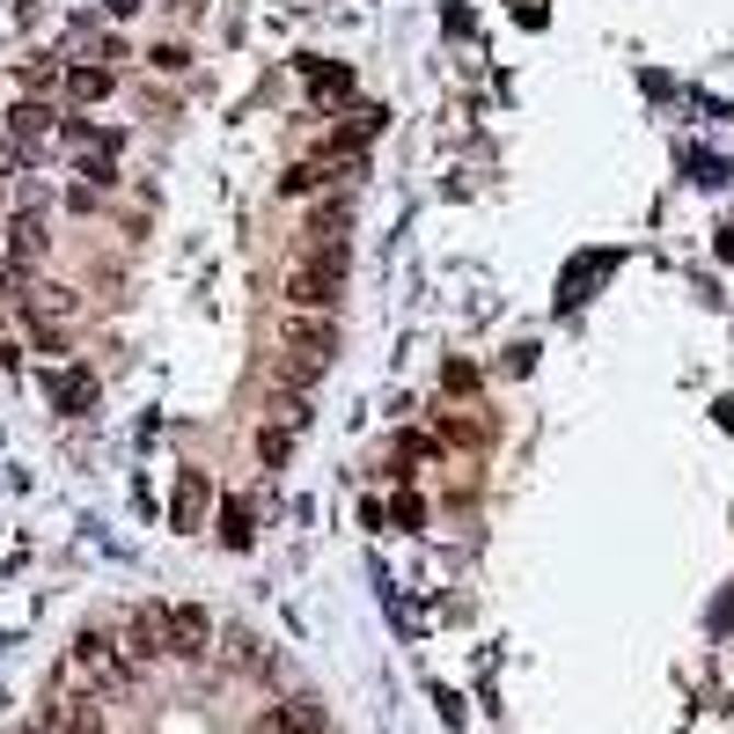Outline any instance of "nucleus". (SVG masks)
Returning a JSON list of instances; mask_svg holds the SVG:
<instances>
[{"label":"nucleus","mask_w":734,"mask_h":734,"mask_svg":"<svg viewBox=\"0 0 734 734\" xmlns=\"http://www.w3.org/2000/svg\"><path fill=\"white\" fill-rule=\"evenodd\" d=\"M8 125H15V140H45V133H51V111H45V103H15V111H8Z\"/></svg>","instance_id":"obj_15"},{"label":"nucleus","mask_w":734,"mask_h":734,"mask_svg":"<svg viewBox=\"0 0 734 734\" xmlns=\"http://www.w3.org/2000/svg\"><path fill=\"white\" fill-rule=\"evenodd\" d=\"M206 500H214V485H206V470H184V478H176V500H170V521H176V529H198V514H206Z\"/></svg>","instance_id":"obj_9"},{"label":"nucleus","mask_w":734,"mask_h":734,"mask_svg":"<svg viewBox=\"0 0 734 734\" xmlns=\"http://www.w3.org/2000/svg\"><path fill=\"white\" fill-rule=\"evenodd\" d=\"M206 639H214V617L198 603H176L170 610V654L176 661H206Z\"/></svg>","instance_id":"obj_7"},{"label":"nucleus","mask_w":734,"mask_h":734,"mask_svg":"<svg viewBox=\"0 0 734 734\" xmlns=\"http://www.w3.org/2000/svg\"><path fill=\"white\" fill-rule=\"evenodd\" d=\"M162 654H170V603H140L125 617V661L140 668V661H162Z\"/></svg>","instance_id":"obj_4"},{"label":"nucleus","mask_w":734,"mask_h":734,"mask_svg":"<svg viewBox=\"0 0 734 734\" xmlns=\"http://www.w3.org/2000/svg\"><path fill=\"white\" fill-rule=\"evenodd\" d=\"M375 133H382V111H353V125L339 133V154H345V147H367Z\"/></svg>","instance_id":"obj_17"},{"label":"nucleus","mask_w":734,"mask_h":734,"mask_svg":"<svg viewBox=\"0 0 734 734\" xmlns=\"http://www.w3.org/2000/svg\"><path fill=\"white\" fill-rule=\"evenodd\" d=\"M15 309H23L30 339L45 345V353H59V345H67V317H73V301H67L59 287H30V294H15Z\"/></svg>","instance_id":"obj_3"},{"label":"nucleus","mask_w":734,"mask_h":734,"mask_svg":"<svg viewBox=\"0 0 734 734\" xmlns=\"http://www.w3.org/2000/svg\"><path fill=\"white\" fill-rule=\"evenodd\" d=\"M73 661H81L103 690L133 684V661H125V646H111V632H81V639H73Z\"/></svg>","instance_id":"obj_5"},{"label":"nucleus","mask_w":734,"mask_h":734,"mask_svg":"<svg viewBox=\"0 0 734 734\" xmlns=\"http://www.w3.org/2000/svg\"><path fill=\"white\" fill-rule=\"evenodd\" d=\"M51 734H111V727H103V706H96V698H89V690H73L67 706L51 712Z\"/></svg>","instance_id":"obj_10"},{"label":"nucleus","mask_w":734,"mask_h":734,"mask_svg":"<svg viewBox=\"0 0 734 734\" xmlns=\"http://www.w3.org/2000/svg\"><path fill=\"white\" fill-rule=\"evenodd\" d=\"M514 15H521V23H543V0H514Z\"/></svg>","instance_id":"obj_19"},{"label":"nucleus","mask_w":734,"mask_h":734,"mask_svg":"<svg viewBox=\"0 0 734 734\" xmlns=\"http://www.w3.org/2000/svg\"><path fill=\"white\" fill-rule=\"evenodd\" d=\"M67 96L73 103H103V96H111V67H73L67 73Z\"/></svg>","instance_id":"obj_13"},{"label":"nucleus","mask_w":734,"mask_h":734,"mask_svg":"<svg viewBox=\"0 0 734 734\" xmlns=\"http://www.w3.org/2000/svg\"><path fill=\"white\" fill-rule=\"evenodd\" d=\"M51 390H59V412H89V404H96V375H89V367H67Z\"/></svg>","instance_id":"obj_12"},{"label":"nucleus","mask_w":734,"mask_h":734,"mask_svg":"<svg viewBox=\"0 0 734 734\" xmlns=\"http://www.w3.org/2000/svg\"><path fill=\"white\" fill-rule=\"evenodd\" d=\"M250 537H257V529H250V507L228 500V507H220V543H228V551H250Z\"/></svg>","instance_id":"obj_14"},{"label":"nucleus","mask_w":734,"mask_h":734,"mask_svg":"<svg viewBox=\"0 0 734 734\" xmlns=\"http://www.w3.org/2000/svg\"><path fill=\"white\" fill-rule=\"evenodd\" d=\"M220 646H228V668H265V639L257 632H243V624H228V632H220Z\"/></svg>","instance_id":"obj_11"},{"label":"nucleus","mask_w":734,"mask_h":734,"mask_svg":"<svg viewBox=\"0 0 734 734\" xmlns=\"http://www.w3.org/2000/svg\"><path fill=\"white\" fill-rule=\"evenodd\" d=\"M345 272H353L345 243H317L309 257H294V272H287L294 317H331V309H339V294H345Z\"/></svg>","instance_id":"obj_1"},{"label":"nucleus","mask_w":734,"mask_h":734,"mask_svg":"<svg viewBox=\"0 0 734 734\" xmlns=\"http://www.w3.org/2000/svg\"><path fill=\"white\" fill-rule=\"evenodd\" d=\"M250 734H323V706L317 698H279L250 720Z\"/></svg>","instance_id":"obj_6"},{"label":"nucleus","mask_w":734,"mask_h":734,"mask_svg":"<svg viewBox=\"0 0 734 734\" xmlns=\"http://www.w3.org/2000/svg\"><path fill=\"white\" fill-rule=\"evenodd\" d=\"M279 345L294 353V375H323L331 353H339V323H331V317H287Z\"/></svg>","instance_id":"obj_2"},{"label":"nucleus","mask_w":734,"mask_h":734,"mask_svg":"<svg viewBox=\"0 0 734 734\" xmlns=\"http://www.w3.org/2000/svg\"><path fill=\"white\" fill-rule=\"evenodd\" d=\"M345 89H353V73H345V67H309V96H323V103H339Z\"/></svg>","instance_id":"obj_16"},{"label":"nucleus","mask_w":734,"mask_h":734,"mask_svg":"<svg viewBox=\"0 0 734 734\" xmlns=\"http://www.w3.org/2000/svg\"><path fill=\"white\" fill-rule=\"evenodd\" d=\"M257 456H265L272 470L287 463V456H294V440H287V426H265V434H257Z\"/></svg>","instance_id":"obj_18"},{"label":"nucleus","mask_w":734,"mask_h":734,"mask_svg":"<svg viewBox=\"0 0 734 734\" xmlns=\"http://www.w3.org/2000/svg\"><path fill=\"white\" fill-rule=\"evenodd\" d=\"M45 243H51V236H45V214H30V206H23V214L8 220V257H15V265H37V257H45Z\"/></svg>","instance_id":"obj_8"}]
</instances>
